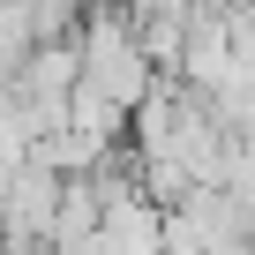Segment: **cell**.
<instances>
[{
  "mask_svg": "<svg viewBox=\"0 0 255 255\" xmlns=\"http://www.w3.org/2000/svg\"><path fill=\"white\" fill-rule=\"evenodd\" d=\"M75 45H83V83L113 90L120 105H143V98L165 83V68L150 60V45H143L135 15H128L120 0H90L83 23H75Z\"/></svg>",
  "mask_w": 255,
  "mask_h": 255,
  "instance_id": "obj_1",
  "label": "cell"
},
{
  "mask_svg": "<svg viewBox=\"0 0 255 255\" xmlns=\"http://www.w3.org/2000/svg\"><path fill=\"white\" fill-rule=\"evenodd\" d=\"M60 188L68 173L45 165L38 150L0 180V240H8L15 255H53V218H60Z\"/></svg>",
  "mask_w": 255,
  "mask_h": 255,
  "instance_id": "obj_2",
  "label": "cell"
}]
</instances>
